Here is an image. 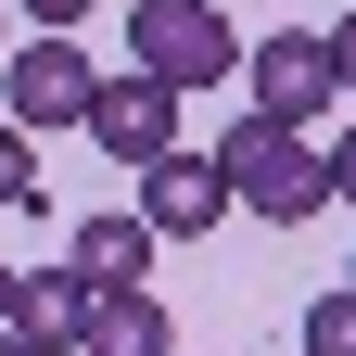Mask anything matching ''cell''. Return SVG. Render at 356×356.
<instances>
[{"mask_svg": "<svg viewBox=\"0 0 356 356\" xmlns=\"http://www.w3.org/2000/svg\"><path fill=\"white\" fill-rule=\"evenodd\" d=\"M216 178H229V216H267V229H305V216L331 204L318 140H305V127H267V115H242L229 140H216Z\"/></svg>", "mask_w": 356, "mask_h": 356, "instance_id": "1", "label": "cell"}, {"mask_svg": "<svg viewBox=\"0 0 356 356\" xmlns=\"http://www.w3.org/2000/svg\"><path fill=\"white\" fill-rule=\"evenodd\" d=\"M127 51H140V76H165L178 102H191V89H216L242 64V38H229L216 0H140V13H127Z\"/></svg>", "mask_w": 356, "mask_h": 356, "instance_id": "2", "label": "cell"}, {"mask_svg": "<svg viewBox=\"0 0 356 356\" xmlns=\"http://www.w3.org/2000/svg\"><path fill=\"white\" fill-rule=\"evenodd\" d=\"M89 89H102V64H89L76 38H51V26H38L26 51H0V102H13V127H76Z\"/></svg>", "mask_w": 356, "mask_h": 356, "instance_id": "3", "label": "cell"}, {"mask_svg": "<svg viewBox=\"0 0 356 356\" xmlns=\"http://www.w3.org/2000/svg\"><path fill=\"white\" fill-rule=\"evenodd\" d=\"M229 76L254 89L242 115H267V127H305V115H331V89H343V76H331V38H305V26H280V38H267V51H242Z\"/></svg>", "mask_w": 356, "mask_h": 356, "instance_id": "4", "label": "cell"}, {"mask_svg": "<svg viewBox=\"0 0 356 356\" xmlns=\"http://www.w3.org/2000/svg\"><path fill=\"white\" fill-rule=\"evenodd\" d=\"M76 127H89L115 165H153V153H178V89H165V76H102Z\"/></svg>", "mask_w": 356, "mask_h": 356, "instance_id": "5", "label": "cell"}, {"mask_svg": "<svg viewBox=\"0 0 356 356\" xmlns=\"http://www.w3.org/2000/svg\"><path fill=\"white\" fill-rule=\"evenodd\" d=\"M127 178H140V229H153V242H204L216 216H229L216 153H153V165H127Z\"/></svg>", "mask_w": 356, "mask_h": 356, "instance_id": "6", "label": "cell"}, {"mask_svg": "<svg viewBox=\"0 0 356 356\" xmlns=\"http://www.w3.org/2000/svg\"><path fill=\"white\" fill-rule=\"evenodd\" d=\"M64 254H76L89 293H140V280H153V229H140V216H89Z\"/></svg>", "mask_w": 356, "mask_h": 356, "instance_id": "7", "label": "cell"}, {"mask_svg": "<svg viewBox=\"0 0 356 356\" xmlns=\"http://www.w3.org/2000/svg\"><path fill=\"white\" fill-rule=\"evenodd\" d=\"M76 356H165V305H153V280H140V293H89Z\"/></svg>", "mask_w": 356, "mask_h": 356, "instance_id": "8", "label": "cell"}, {"mask_svg": "<svg viewBox=\"0 0 356 356\" xmlns=\"http://www.w3.org/2000/svg\"><path fill=\"white\" fill-rule=\"evenodd\" d=\"M76 318H89V280H13V331L26 356H76Z\"/></svg>", "mask_w": 356, "mask_h": 356, "instance_id": "9", "label": "cell"}, {"mask_svg": "<svg viewBox=\"0 0 356 356\" xmlns=\"http://www.w3.org/2000/svg\"><path fill=\"white\" fill-rule=\"evenodd\" d=\"M305 356H356V280H331L305 305Z\"/></svg>", "mask_w": 356, "mask_h": 356, "instance_id": "10", "label": "cell"}, {"mask_svg": "<svg viewBox=\"0 0 356 356\" xmlns=\"http://www.w3.org/2000/svg\"><path fill=\"white\" fill-rule=\"evenodd\" d=\"M0 204H38V165H26V127H0Z\"/></svg>", "mask_w": 356, "mask_h": 356, "instance_id": "11", "label": "cell"}, {"mask_svg": "<svg viewBox=\"0 0 356 356\" xmlns=\"http://www.w3.org/2000/svg\"><path fill=\"white\" fill-rule=\"evenodd\" d=\"M318 178H331V204H356V140H343V153H318Z\"/></svg>", "mask_w": 356, "mask_h": 356, "instance_id": "12", "label": "cell"}, {"mask_svg": "<svg viewBox=\"0 0 356 356\" xmlns=\"http://www.w3.org/2000/svg\"><path fill=\"white\" fill-rule=\"evenodd\" d=\"M26 13L51 26V38H76V13H89V0H26Z\"/></svg>", "mask_w": 356, "mask_h": 356, "instance_id": "13", "label": "cell"}, {"mask_svg": "<svg viewBox=\"0 0 356 356\" xmlns=\"http://www.w3.org/2000/svg\"><path fill=\"white\" fill-rule=\"evenodd\" d=\"M331 76H356V13H343V26H331Z\"/></svg>", "mask_w": 356, "mask_h": 356, "instance_id": "14", "label": "cell"}, {"mask_svg": "<svg viewBox=\"0 0 356 356\" xmlns=\"http://www.w3.org/2000/svg\"><path fill=\"white\" fill-rule=\"evenodd\" d=\"M13 280H26V267H0V318H13Z\"/></svg>", "mask_w": 356, "mask_h": 356, "instance_id": "15", "label": "cell"}, {"mask_svg": "<svg viewBox=\"0 0 356 356\" xmlns=\"http://www.w3.org/2000/svg\"><path fill=\"white\" fill-rule=\"evenodd\" d=\"M0 356H26V343H13V331H0Z\"/></svg>", "mask_w": 356, "mask_h": 356, "instance_id": "16", "label": "cell"}]
</instances>
